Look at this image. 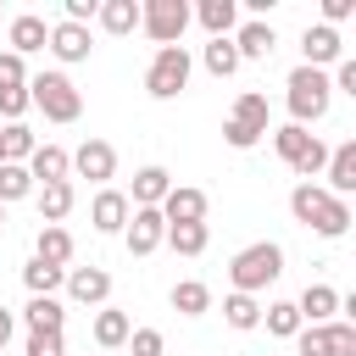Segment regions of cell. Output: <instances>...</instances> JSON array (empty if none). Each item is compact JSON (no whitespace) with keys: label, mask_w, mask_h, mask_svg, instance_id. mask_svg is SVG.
I'll return each mask as SVG.
<instances>
[{"label":"cell","mask_w":356,"mask_h":356,"mask_svg":"<svg viewBox=\"0 0 356 356\" xmlns=\"http://www.w3.org/2000/svg\"><path fill=\"white\" fill-rule=\"evenodd\" d=\"M172 312H178V317H200V312H211V289H206L200 278L172 284Z\"/></svg>","instance_id":"f1b7e54d"},{"label":"cell","mask_w":356,"mask_h":356,"mask_svg":"<svg viewBox=\"0 0 356 356\" xmlns=\"http://www.w3.org/2000/svg\"><path fill=\"white\" fill-rule=\"evenodd\" d=\"M222 139H228L234 150H250V145H256V134H250V128H239V122H222Z\"/></svg>","instance_id":"ee69618b"},{"label":"cell","mask_w":356,"mask_h":356,"mask_svg":"<svg viewBox=\"0 0 356 356\" xmlns=\"http://www.w3.org/2000/svg\"><path fill=\"white\" fill-rule=\"evenodd\" d=\"M61 278H67V273H61V267H50V261H39V256L22 267V284H28V295H56V289H61Z\"/></svg>","instance_id":"e575fe53"},{"label":"cell","mask_w":356,"mask_h":356,"mask_svg":"<svg viewBox=\"0 0 356 356\" xmlns=\"http://www.w3.org/2000/svg\"><path fill=\"white\" fill-rule=\"evenodd\" d=\"M122 239H128V256H150V250L167 239V222H161V211H156V206H134V211H128V228H122Z\"/></svg>","instance_id":"52a82bcc"},{"label":"cell","mask_w":356,"mask_h":356,"mask_svg":"<svg viewBox=\"0 0 356 356\" xmlns=\"http://www.w3.org/2000/svg\"><path fill=\"white\" fill-rule=\"evenodd\" d=\"M95 22H100L111 39H122V33H134V28H139V0H100Z\"/></svg>","instance_id":"603a6c76"},{"label":"cell","mask_w":356,"mask_h":356,"mask_svg":"<svg viewBox=\"0 0 356 356\" xmlns=\"http://www.w3.org/2000/svg\"><path fill=\"white\" fill-rule=\"evenodd\" d=\"M222 323L239 328V334L261 328V300H256V295H228V300H222Z\"/></svg>","instance_id":"f546056e"},{"label":"cell","mask_w":356,"mask_h":356,"mask_svg":"<svg viewBox=\"0 0 356 356\" xmlns=\"http://www.w3.org/2000/svg\"><path fill=\"white\" fill-rule=\"evenodd\" d=\"M161 222H206V189H167V200L156 206Z\"/></svg>","instance_id":"2e32d148"},{"label":"cell","mask_w":356,"mask_h":356,"mask_svg":"<svg viewBox=\"0 0 356 356\" xmlns=\"http://www.w3.org/2000/svg\"><path fill=\"white\" fill-rule=\"evenodd\" d=\"M189 17H195L211 39H234V28H239V0H200Z\"/></svg>","instance_id":"5bb4252c"},{"label":"cell","mask_w":356,"mask_h":356,"mask_svg":"<svg viewBox=\"0 0 356 356\" xmlns=\"http://www.w3.org/2000/svg\"><path fill=\"white\" fill-rule=\"evenodd\" d=\"M44 50H56V61H89L95 39H89V28H78V22H56Z\"/></svg>","instance_id":"e0dca14e"},{"label":"cell","mask_w":356,"mask_h":356,"mask_svg":"<svg viewBox=\"0 0 356 356\" xmlns=\"http://www.w3.org/2000/svg\"><path fill=\"white\" fill-rule=\"evenodd\" d=\"M33 195V178H28V167L22 161H0V206H11V200H28Z\"/></svg>","instance_id":"836d02e7"},{"label":"cell","mask_w":356,"mask_h":356,"mask_svg":"<svg viewBox=\"0 0 356 356\" xmlns=\"http://www.w3.org/2000/svg\"><path fill=\"white\" fill-rule=\"evenodd\" d=\"M33 150H39V139L28 134V122H6V128H0V156H6V161H22V167H28Z\"/></svg>","instance_id":"4dcf8cb0"},{"label":"cell","mask_w":356,"mask_h":356,"mask_svg":"<svg viewBox=\"0 0 356 356\" xmlns=\"http://www.w3.org/2000/svg\"><path fill=\"white\" fill-rule=\"evenodd\" d=\"M295 356H356V323H300Z\"/></svg>","instance_id":"5b68a950"},{"label":"cell","mask_w":356,"mask_h":356,"mask_svg":"<svg viewBox=\"0 0 356 356\" xmlns=\"http://www.w3.org/2000/svg\"><path fill=\"white\" fill-rule=\"evenodd\" d=\"M278 273H284V250H278L273 239H256V245H245V250L228 261L234 295H261V289H267Z\"/></svg>","instance_id":"6da1fadb"},{"label":"cell","mask_w":356,"mask_h":356,"mask_svg":"<svg viewBox=\"0 0 356 356\" xmlns=\"http://www.w3.org/2000/svg\"><path fill=\"white\" fill-rule=\"evenodd\" d=\"M67 295L78 300V306H106V295H111V273L106 267H67Z\"/></svg>","instance_id":"30bf717a"},{"label":"cell","mask_w":356,"mask_h":356,"mask_svg":"<svg viewBox=\"0 0 356 356\" xmlns=\"http://www.w3.org/2000/svg\"><path fill=\"white\" fill-rule=\"evenodd\" d=\"M22 111H28V89H0V117L22 122Z\"/></svg>","instance_id":"ab89813d"},{"label":"cell","mask_w":356,"mask_h":356,"mask_svg":"<svg viewBox=\"0 0 356 356\" xmlns=\"http://www.w3.org/2000/svg\"><path fill=\"white\" fill-rule=\"evenodd\" d=\"M161 245H172L178 256H200L206 245H211V228L206 222H167V239Z\"/></svg>","instance_id":"4316f807"},{"label":"cell","mask_w":356,"mask_h":356,"mask_svg":"<svg viewBox=\"0 0 356 356\" xmlns=\"http://www.w3.org/2000/svg\"><path fill=\"white\" fill-rule=\"evenodd\" d=\"M22 317H28V334H61V323H67V312H61L56 295H28Z\"/></svg>","instance_id":"7402d4cb"},{"label":"cell","mask_w":356,"mask_h":356,"mask_svg":"<svg viewBox=\"0 0 356 356\" xmlns=\"http://www.w3.org/2000/svg\"><path fill=\"white\" fill-rule=\"evenodd\" d=\"M128 350H134V356H161L167 339H161V328H134V334H128Z\"/></svg>","instance_id":"f35d334b"},{"label":"cell","mask_w":356,"mask_h":356,"mask_svg":"<svg viewBox=\"0 0 356 356\" xmlns=\"http://www.w3.org/2000/svg\"><path fill=\"white\" fill-rule=\"evenodd\" d=\"M273 44H278V33H273V22H261V17H250V22L234 33L239 61H267V56H273Z\"/></svg>","instance_id":"ac0fdd59"},{"label":"cell","mask_w":356,"mask_h":356,"mask_svg":"<svg viewBox=\"0 0 356 356\" xmlns=\"http://www.w3.org/2000/svg\"><path fill=\"white\" fill-rule=\"evenodd\" d=\"M28 178L44 189V184H72V156L61 150V145H39L33 156H28Z\"/></svg>","instance_id":"8fae6325"},{"label":"cell","mask_w":356,"mask_h":356,"mask_svg":"<svg viewBox=\"0 0 356 356\" xmlns=\"http://www.w3.org/2000/svg\"><path fill=\"white\" fill-rule=\"evenodd\" d=\"M267 117H273V111H267V95H261V89H245V95L234 100V111H228V122H239V128H250L256 139L267 134Z\"/></svg>","instance_id":"cb8c5ba5"},{"label":"cell","mask_w":356,"mask_h":356,"mask_svg":"<svg viewBox=\"0 0 356 356\" xmlns=\"http://www.w3.org/2000/svg\"><path fill=\"white\" fill-rule=\"evenodd\" d=\"M284 89H289L284 100H289V117H295V128H306V122H323V117H328V100H334V83H328V72H317V67H295Z\"/></svg>","instance_id":"7a4b0ae2"},{"label":"cell","mask_w":356,"mask_h":356,"mask_svg":"<svg viewBox=\"0 0 356 356\" xmlns=\"http://www.w3.org/2000/svg\"><path fill=\"white\" fill-rule=\"evenodd\" d=\"M300 56H306L300 67H317V72H323V67H334V61H345L339 28H323V22H317V28H306V33H300Z\"/></svg>","instance_id":"9c48e42d"},{"label":"cell","mask_w":356,"mask_h":356,"mask_svg":"<svg viewBox=\"0 0 356 356\" xmlns=\"http://www.w3.org/2000/svg\"><path fill=\"white\" fill-rule=\"evenodd\" d=\"M339 300H345V295H339L334 284H306L300 300H295V312H300V323H328V317L339 312Z\"/></svg>","instance_id":"d6986e66"},{"label":"cell","mask_w":356,"mask_h":356,"mask_svg":"<svg viewBox=\"0 0 356 356\" xmlns=\"http://www.w3.org/2000/svg\"><path fill=\"white\" fill-rule=\"evenodd\" d=\"M72 200H78L72 184H44V189H39V222H61V217L72 211Z\"/></svg>","instance_id":"d6a6232c"},{"label":"cell","mask_w":356,"mask_h":356,"mask_svg":"<svg viewBox=\"0 0 356 356\" xmlns=\"http://www.w3.org/2000/svg\"><path fill=\"white\" fill-rule=\"evenodd\" d=\"M0 89H28V61L0 50Z\"/></svg>","instance_id":"74e56055"},{"label":"cell","mask_w":356,"mask_h":356,"mask_svg":"<svg viewBox=\"0 0 356 356\" xmlns=\"http://www.w3.org/2000/svg\"><path fill=\"white\" fill-rule=\"evenodd\" d=\"M339 95H356V56H345V61H334V78H328Z\"/></svg>","instance_id":"60d3db41"},{"label":"cell","mask_w":356,"mask_h":356,"mask_svg":"<svg viewBox=\"0 0 356 356\" xmlns=\"http://www.w3.org/2000/svg\"><path fill=\"white\" fill-rule=\"evenodd\" d=\"M128 334H134L128 312H117V306H100V312H95V345L117 350V345H128Z\"/></svg>","instance_id":"484cf974"},{"label":"cell","mask_w":356,"mask_h":356,"mask_svg":"<svg viewBox=\"0 0 356 356\" xmlns=\"http://www.w3.org/2000/svg\"><path fill=\"white\" fill-rule=\"evenodd\" d=\"M139 28L156 39V50H161V44H184L189 6H184V0H145V6H139Z\"/></svg>","instance_id":"8992f818"},{"label":"cell","mask_w":356,"mask_h":356,"mask_svg":"<svg viewBox=\"0 0 356 356\" xmlns=\"http://www.w3.org/2000/svg\"><path fill=\"white\" fill-rule=\"evenodd\" d=\"M28 106H39L50 122H78L83 117V95L67 72H33L28 78Z\"/></svg>","instance_id":"3957f363"},{"label":"cell","mask_w":356,"mask_h":356,"mask_svg":"<svg viewBox=\"0 0 356 356\" xmlns=\"http://www.w3.org/2000/svg\"><path fill=\"white\" fill-rule=\"evenodd\" d=\"M72 250H78V245H72V234H67L61 222H44V228H39V239H33V256H39V261H50V267H61V273H67Z\"/></svg>","instance_id":"44dd1931"},{"label":"cell","mask_w":356,"mask_h":356,"mask_svg":"<svg viewBox=\"0 0 356 356\" xmlns=\"http://www.w3.org/2000/svg\"><path fill=\"white\" fill-rule=\"evenodd\" d=\"M167 189H172V172L150 161V167H139V172H134V195H128V206H161V200H167Z\"/></svg>","instance_id":"ffe728a7"},{"label":"cell","mask_w":356,"mask_h":356,"mask_svg":"<svg viewBox=\"0 0 356 356\" xmlns=\"http://www.w3.org/2000/svg\"><path fill=\"white\" fill-rule=\"evenodd\" d=\"M0 228H6V206H0Z\"/></svg>","instance_id":"bcb514c9"},{"label":"cell","mask_w":356,"mask_h":356,"mask_svg":"<svg viewBox=\"0 0 356 356\" xmlns=\"http://www.w3.org/2000/svg\"><path fill=\"white\" fill-rule=\"evenodd\" d=\"M323 178H328V195H339V200L356 189V139H345V145H334V150H328Z\"/></svg>","instance_id":"9a60e30c"},{"label":"cell","mask_w":356,"mask_h":356,"mask_svg":"<svg viewBox=\"0 0 356 356\" xmlns=\"http://www.w3.org/2000/svg\"><path fill=\"white\" fill-rule=\"evenodd\" d=\"M312 234H323V239H339L345 228H350V200H339V195H323V206H317V217L306 222Z\"/></svg>","instance_id":"d4e9b609"},{"label":"cell","mask_w":356,"mask_h":356,"mask_svg":"<svg viewBox=\"0 0 356 356\" xmlns=\"http://www.w3.org/2000/svg\"><path fill=\"white\" fill-rule=\"evenodd\" d=\"M189 50L184 44H161L156 56H150V67H145V89H150V100H172V95H184V83H189Z\"/></svg>","instance_id":"277c9868"},{"label":"cell","mask_w":356,"mask_h":356,"mask_svg":"<svg viewBox=\"0 0 356 356\" xmlns=\"http://www.w3.org/2000/svg\"><path fill=\"white\" fill-rule=\"evenodd\" d=\"M0 161H6V156H0Z\"/></svg>","instance_id":"7dc6e473"},{"label":"cell","mask_w":356,"mask_h":356,"mask_svg":"<svg viewBox=\"0 0 356 356\" xmlns=\"http://www.w3.org/2000/svg\"><path fill=\"white\" fill-rule=\"evenodd\" d=\"M312 139H317V134H306V128H295V122L273 128V150H278V161H284V167H295V161L312 150Z\"/></svg>","instance_id":"83f0119b"},{"label":"cell","mask_w":356,"mask_h":356,"mask_svg":"<svg viewBox=\"0 0 356 356\" xmlns=\"http://www.w3.org/2000/svg\"><path fill=\"white\" fill-rule=\"evenodd\" d=\"M323 195H328L323 184H295V189H289V211H295V222H312L317 206H323Z\"/></svg>","instance_id":"8d00e7d4"},{"label":"cell","mask_w":356,"mask_h":356,"mask_svg":"<svg viewBox=\"0 0 356 356\" xmlns=\"http://www.w3.org/2000/svg\"><path fill=\"white\" fill-rule=\"evenodd\" d=\"M6 44H11V56H33V50H44L50 44V28H44V17H33V11H22V17H11V28H6Z\"/></svg>","instance_id":"7c38bea8"},{"label":"cell","mask_w":356,"mask_h":356,"mask_svg":"<svg viewBox=\"0 0 356 356\" xmlns=\"http://www.w3.org/2000/svg\"><path fill=\"white\" fill-rule=\"evenodd\" d=\"M200 61H206L211 78H234V72H239V50H234V39H211V44L200 50Z\"/></svg>","instance_id":"1f68e13d"},{"label":"cell","mask_w":356,"mask_h":356,"mask_svg":"<svg viewBox=\"0 0 356 356\" xmlns=\"http://www.w3.org/2000/svg\"><path fill=\"white\" fill-rule=\"evenodd\" d=\"M11 328H17V317L0 306V356H6V339H11Z\"/></svg>","instance_id":"f6af8a7d"},{"label":"cell","mask_w":356,"mask_h":356,"mask_svg":"<svg viewBox=\"0 0 356 356\" xmlns=\"http://www.w3.org/2000/svg\"><path fill=\"white\" fill-rule=\"evenodd\" d=\"M72 172L89 178V184H106V178H117V150H111L106 139H83V145L72 150Z\"/></svg>","instance_id":"ba28073f"},{"label":"cell","mask_w":356,"mask_h":356,"mask_svg":"<svg viewBox=\"0 0 356 356\" xmlns=\"http://www.w3.org/2000/svg\"><path fill=\"white\" fill-rule=\"evenodd\" d=\"M128 195L122 189H100L95 195V206H89V222H95V234H122L128 228Z\"/></svg>","instance_id":"4fadbf2b"},{"label":"cell","mask_w":356,"mask_h":356,"mask_svg":"<svg viewBox=\"0 0 356 356\" xmlns=\"http://www.w3.org/2000/svg\"><path fill=\"white\" fill-rule=\"evenodd\" d=\"M28 356H61V334H28Z\"/></svg>","instance_id":"7bdbcfd3"},{"label":"cell","mask_w":356,"mask_h":356,"mask_svg":"<svg viewBox=\"0 0 356 356\" xmlns=\"http://www.w3.org/2000/svg\"><path fill=\"white\" fill-rule=\"evenodd\" d=\"M261 323H267V334H278V339H295V334H300V312H295V300H273V306L261 312Z\"/></svg>","instance_id":"d590c367"},{"label":"cell","mask_w":356,"mask_h":356,"mask_svg":"<svg viewBox=\"0 0 356 356\" xmlns=\"http://www.w3.org/2000/svg\"><path fill=\"white\" fill-rule=\"evenodd\" d=\"M350 11H356V0H323V28H339Z\"/></svg>","instance_id":"b9f144b4"}]
</instances>
